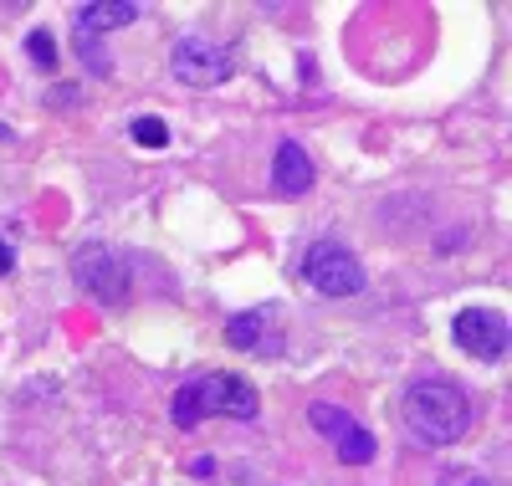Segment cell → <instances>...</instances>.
<instances>
[{
    "label": "cell",
    "instance_id": "obj_1",
    "mask_svg": "<svg viewBox=\"0 0 512 486\" xmlns=\"http://www.w3.org/2000/svg\"><path fill=\"white\" fill-rule=\"evenodd\" d=\"M405 425L425 446H451L472 430V400L456 379H415L405 394Z\"/></svg>",
    "mask_w": 512,
    "mask_h": 486
},
{
    "label": "cell",
    "instance_id": "obj_2",
    "mask_svg": "<svg viewBox=\"0 0 512 486\" xmlns=\"http://www.w3.org/2000/svg\"><path fill=\"white\" fill-rule=\"evenodd\" d=\"M262 410V394L251 389V379L241 374H200L190 384L175 389V405H169V420L180 430H195L205 415H231V420H256Z\"/></svg>",
    "mask_w": 512,
    "mask_h": 486
},
{
    "label": "cell",
    "instance_id": "obj_3",
    "mask_svg": "<svg viewBox=\"0 0 512 486\" xmlns=\"http://www.w3.org/2000/svg\"><path fill=\"white\" fill-rule=\"evenodd\" d=\"M303 277L323 297H354V292H364V267H359V256L344 241H313L303 251Z\"/></svg>",
    "mask_w": 512,
    "mask_h": 486
},
{
    "label": "cell",
    "instance_id": "obj_4",
    "mask_svg": "<svg viewBox=\"0 0 512 486\" xmlns=\"http://www.w3.org/2000/svg\"><path fill=\"white\" fill-rule=\"evenodd\" d=\"M72 277H77L82 292H88L93 302H103V307H123L128 302V272H123V261L103 241H88V246L72 251Z\"/></svg>",
    "mask_w": 512,
    "mask_h": 486
},
{
    "label": "cell",
    "instance_id": "obj_5",
    "mask_svg": "<svg viewBox=\"0 0 512 486\" xmlns=\"http://www.w3.org/2000/svg\"><path fill=\"white\" fill-rule=\"evenodd\" d=\"M169 72L185 87H216V82L231 77V52L216 47L210 36H185V41H175V52H169Z\"/></svg>",
    "mask_w": 512,
    "mask_h": 486
},
{
    "label": "cell",
    "instance_id": "obj_6",
    "mask_svg": "<svg viewBox=\"0 0 512 486\" xmlns=\"http://www.w3.org/2000/svg\"><path fill=\"white\" fill-rule=\"evenodd\" d=\"M308 420L318 425V435L333 440L338 461H349V466H369V461H374V435H369L349 410H338V405L318 400V405H308Z\"/></svg>",
    "mask_w": 512,
    "mask_h": 486
},
{
    "label": "cell",
    "instance_id": "obj_7",
    "mask_svg": "<svg viewBox=\"0 0 512 486\" xmlns=\"http://www.w3.org/2000/svg\"><path fill=\"white\" fill-rule=\"evenodd\" d=\"M451 333H456V343H461L466 353H477L482 364H497L502 353H507V343H512L507 318L492 313V307H466V313H456Z\"/></svg>",
    "mask_w": 512,
    "mask_h": 486
},
{
    "label": "cell",
    "instance_id": "obj_8",
    "mask_svg": "<svg viewBox=\"0 0 512 486\" xmlns=\"http://www.w3.org/2000/svg\"><path fill=\"white\" fill-rule=\"evenodd\" d=\"M272 190L277 195H308L313 190V159H308V149L303 144H277V154H272Z\"/></svg>",
    "mask_w": 512,
    "mask_h": 486
},
{
    "label": "cell",
    "instance_id": "obj_9",
    "mask_svg": "<svg viewBox=\"0 0 512 486\" xmlns=\"http://www.w3.org/2000/svg\"><path fill=\"white\" fill-rule=\"evenodd\" d=\"M144 16L139 0H88V6H77V31H118V26H134Z\"/></svg>",
    "mask_w": 512,
    "mask_h": 486
},
{
    "label": "cell",
    "instance_id": "obj_10",
    "mask_svg": "<svg viewBox=\"0 0 512 486\" xmlns=\"http://www.w3.org/2000/svg\"><path fill=\"white\" fill-rule=\"evenodd\" d=\"M262 338H267V313H262V307L236 313V318L226 323V343H231V348H262Z\"/></svg>",
    "mask_w": 512,
    "mask_h": 486
},
{
    "label": "cell",
    "instance_id": "obj_11",
    "mask_svg": "<svg viewBox=\"0 0 512 486\" xmlns=\"http://www.w3.org/2000/svg\"><path fill=\"white\" fill-rule=\"evenodd\" d=\"M128 134H134V144H144V149H164L169 144V128L159 123V118H134V123H128Z\"/></svg>",
    "mask_w": 512,
    "mask_h": 486
},
{
    "label": "cell",
    "instance_id": "obj_12",
    "mask_svg": "<svg viewBox=\"0 0 512 486\" xmlns=\"http://www.w3.org/2000/svg\"><path fill=\"white\" fill-rule=\"evenodd\" d=\"M77 57L88 62V72H98V77H108V72H113L108 52L98 47V36H88V31H77Z\"/></svg>",
    "mask_w": 512,
    "mask_h": 486
},
{
    "label": "cell",
    "instance_id": "obj_13",
    "mask_svg": "<svg viewBox=\"0 0 512 486\" xmlns=\"http://www.w3.org/2000/svg\"><path fill=\"white\" fill-rule=\"evenodd\" d=\"M26 52L36 57V67H47V72L57 67V41H52V31H31V36H26Z\"/></svg>",
    "mask_w": 512,
    "mask_h": 486
},
{
    "label": "cell",
    "instance_id": "obj_14",
    "mask_svg": "<svg viewBox=\"0 0 512 486\" xmlns=\"http://www.w3.org/2000/svg\"><path fill=\"white\" fill-rule=\"evenodd\" d=\"M446 486H487L477 471H446Z\"/></svg>",
    "mask_w": 512,
    "mask_h": 486
},
{
    "label": "cell",
    "instance_id": "obj_15",
    "mask_svg": "<svg viewBox=\"0 0 512 486\" xmlns=\"http://www.w3.org/2000/svg\"><path fill=\"white\" fill-rule=\"evenodd\" d=\"M11 267H16V256H11V246H6V241H0V277H6Z\"/></svg>",
    "mask_w": 512,
    "mask_h": 486
}]
</instances>
